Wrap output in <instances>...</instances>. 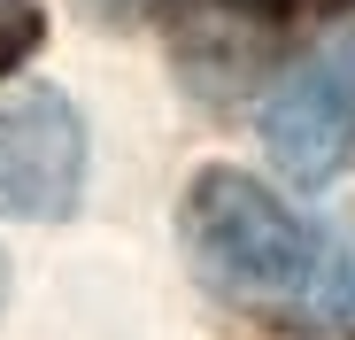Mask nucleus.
Instances as JSON below:
<instances>
[{"instance_id":"39448f33","label":"nucleus","mask_w":355,"mask_h":340,"mask_svg":"<svg viewBox=\"0 0 355 340\" xmlns=\"http://www.w3.org/2000/svg\"><path fill=\"white\" fill-rule=\"evenodd\" d=\"M255 8H347V0H255Z\"/></svg>"},{"instance_id":"20e7f679","label":"nucleus","mask_w":355,"mask_h":340,"mask_svg":"<svg viewBox=\"0 0 355 340\" xmlns=\"http://www.w3.org/2000/svg\"><path fill=\"white\" fill-rule=\"evenodd\" d=\"M31 46H39V16H31V0H0V70H16Z\"/></svg>"},{"instance_id":"7ed1b4c3","label":"nucleus","mask_w":355,"mask_h":340,"mask_svg":"<svg viewBox=\"0 0 355 340\" xmlns=\"http://www.w3.org/2000/svg\"><path fill=\"white\" fill-rule=\"evenodd\" d=\"M263 147L286 178L324 186L355 155V31L324 39L309 62H293L263 101Z\"/></svg>"},{"instance_id":"423d86ee","label":"nucleus","mask_w":355,"mask_h":340,"mask_svg":"<svg viewBox=\"0 0 355 340\" xmlns=\"http://www.w3.org/2000/svg\"><path fill=\"white\" fill-rule=\"evenodd\" d=\"M0 302H8V263H0Z\"/></svg>"},{"instance_id":"f257e3e1","label":"nucleus","mask_w":355,"mask_h":340,"mask_svg":"<svg viewBox=\"0 0 355 340\" xmlns=\"http://www.w3.org/2000/svg\"><path fill=\"white\" fill-rule=\"evenodd\" d=\"M193 271L224 302L263 309L278 325L355 332V240L286 209L248 170H201L178 209Z\"/></svg>"},{"instance_id":"f03ea898","label":"nucleus","mask_w":355,"mask_h":340,"mask_svg":"<svg viewBox=\"0 0 355 340\" xmlns=\"http://www.w3.org/2000/svg\"><path fill=\"white\" fill-rule=\"evenodd\" d=\"M85 186V124L54 85L0 93V216L54 224L78 209Z\"/></svg>"}]
</instances>
